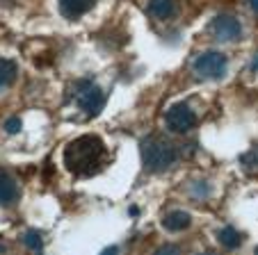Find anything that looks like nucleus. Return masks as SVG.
I'll return each mask as SVG.
<instances>
[{
    "label": "nucleus",
    "mask_w": 258,
    "mask_h": 255,
    "mask_svg": "<svg viewBox=\"0 0 258 255\" xmlns=\"http://www.w3.org/2000/svg\"><path fill=\"white\" fill-rule=\"evenodd\" d=\"M253 255H258V248H256V253H253Z\"/></svg>",
    "instance_id": "6ab92c4d"
},
{
    "label": "nucleus",
    "mask_w": 258,
    "mask_h": 255,
    "mask_svg": "<svg viewBox=\"0 0 258 255\" xmlns=\"http://www.w3.org/2000/svg\"><path fill=\"white\" fill-rule=\"evenodd\" d=\"M105 146L96 135H83L64 148V164L76 176H92L101 168Z\"/></svg>",
    "instance_id": "f257e3e1"
},
{
    "label": "nucleus",
    "mask_w": 258,
    "mask_h": 255,
    "mask_svg": "<svg viewBox=\"0 0 258 255\" xmlns=\"http://www.w3.org/2000/svg\"><path fill=\"white\" fill-rule=\"evenodd\" d=\"M176 12V5H174V0H151L149 3V14L153 16V19H169V16H174Z\"/></svg>",
    "instance_id": "9d476101"
},
{
    "label": "nucleus",
    "mask_w": 258,
    "mask_h": 255,
    "mask_svg": "<svg viewBox=\"0 0 258 255\" xmlns=\"http://www.w3.org/2000/svg\"><path fill=\"white\" fill-rule=\"evenodd\" d=\"M206 255H208V253H206Z\"/></svg>",
    "instance_id": "aec40b11"
},
{
    "label": "nucleus",
    "mask_w": 258,
    "mask_h": 255,
    "mask_svg": "<svg viewBox=\"0 0 258 255\" xmlns=\"http://www.w3.org/2000/svg\"><path fill=\"white\" fill-rule=\"evenodd\" d=\"M23 244L28 246L30 250H41L44 248V239H41V232H37V230H28L25 232V237H23Z\"/></svg>",
    "instance_id": "ddd939ff"
},
{
    "label": "nucleus",
    "mask_w": 258,
    "mask_h": 255,
    "mask_svg": "<svg viewBox=\"0 0 258 255\" xmlns=\"http://www.w3.org/2000/svg\"><path fill=\"white\" fill-rule=\"evenodd\" d=\"M176 148L160 137H146L142 141V162L149 171H165L176 162Z\"/></svg>",
    "instance_id": "f03ea898"
},
{
    "label": "nucleus",
    "mask_w": 258,
    "mask_h": 255,
    "mask_svg": "<svg viewBox=\"0 0 258 255\" xmlns=\"http://www.w3.org/2000/svg\"><path fill=\"white\" fill-rule=\"evenodd\" d=\"M5 130L10 132V135H16V132L21 130V119L19 116H12V119L5 121Z\"/></svg>",
    "instance_id": "4468645a"
},
{
    "label": "nucleus",
    "mask_w": 258,
    "mask_h": 255,
    "mask_svg": "<svg viewBox=\"0 0 258 255\" xmlns=\"http://www.w3.org/2000/svg\"><path fill=\"white\" fill-rule=\"evenodd\" d=\"M256 68H258V62H253V71H256Z\"/></svg>",
    "instance_id": "a211bd4d"
},
{
    "label": "nucleus",
    "mask_w": 258,
    "mask_h": 255,
    "mask_svg": "<svg viewBox=\"0 0 258 255\" xmlns=\"http://www.w3.org/2000/svg\"><path fill=\"white\" fill-rule=\"evenodd\" d=\"M190 223H192V217L187 214V212H183V210H174V212H169V214L162 219V226H165L169 232L185 230V228H190Z\"/></svg>",
    "instance_id": "1a4fd4ad"
},
{
    "label": "nucleus",
    "mask_w": 258,
    "mask_h": 255,
    "mask_svg": "<svg viewBox=\"0 0 258 255\" xmlns=\"http://www.w3.org/2000/svg\"><path fill=\"white\" fill-rule=\"evenodd\" d=\"M19 198V185L12 176L7 174H0V205L7 207Z\"/></svg>",
    "instance_id": "6e6552de"
},
{
    "label": "nucleus",
    "mask_w": 258,
    "mask_h": 255,
    "mask_svg": "<svg viewBox=\"0 0 258 255\" xmlns=\"http://www.w3.org/2000/svg\"><path fill=\"white\" fill-rule=\"evenodd\" d=\"M156 255H180V248L174 244H167V246H162V248H158Z\"/></svg>",
    "instance_id": "2eb2a0df"
},
{
    "label": "nucleus",
    "mask_w": 258,
    "mask_h": 255,
    "mask_svg": "<svg viewBox=\"0 0 258 255\" xmlns=\"http://www.w3.org/2000/svg\"><path fill=\"white\" fill-rule=\"evenodd\" d=\"M76 101H78V105L83 107L89 116H96L98 112L105 107V94H103L96 84H92L89 80H80L78 84H76Z\"/></svg>",
    "instance_id": "7ed1b4c3"
},
{
    "label": "nucleus",
    "mask_w": 258,
    "mask_h": 255,
    "mask_svg": "<svg viewBox=\"0 0 258 255\" xmlns=\"http://www.w3.org/2000/svg\"><path fill=\"white\" fill-rule=\"evenodd\" d=\"M165 121L171 132H190L197 125V114L190 110V105L176 103V105H171L169 110H167Z\"/></svg>",
    "instance_id": "39448f33"
},
{
    "label": "nucleus",
    "mask_w": 258,
    "mask_h": 255,
    "mask_svg": "<svg viewBox=\"0 0 258 255\" xmlns=\"http://www.w3.org/2000/svg\"><path fill=\"white\" fill-rule=\"evenodd\" d=\"M16 64L12 62V59H5V57H0V89L7 87V84H12L16 77Z\"/></svg>",
    "instance_id": "f8f14e48"
},
{
    "label": "nucleus",
    "mask_w": 258,
    "mask_h": 255,
    "mask_svg": "<svg viewBox=\"0 0 258 255\" xmlns=\"http://www.w3.org/2000/svg\"><path fill=\"white\" fill-rule=\"evenodd\" d=\"M210 32H213V37L219 39V41H233V39H240L242 25H240V21L233 19V16L222 14V16H215L213 19Z\"/></svg>",
    "instance_id": "423d86ee"
},
{
    "label": "nucleus",
    "mask_w": 258,
    "mask_h": 255,
    "mask_svg": "<svg viewBox=\"0 0 258 255\" xmlns=\"http://www.w3.org/2000/svg\"><path fill=\"white\" fill-rule=\"evenodd\" d=\"M94 5H96V0H59V12L67 19H80Z\"/></svg>",
    "instance_id": "0eeeda50"
},
{
    "label": "nucleus",
    "mask_w": 258,
    "mask_h": 255,
    "mask_svg": "<svg viewBox=\"0 0 258 255\" xmlns=\"http://www.w3.org/2000/svg\"><path fill=\"white\" fill-rule=\"evenodd\" d=\"M117 253H119V248H117V246H110V248H105L101 255H117Z\"/></svg>",
    "instance_id": "dca6fc26"
},
{
    "label": "nucleus",
    "mask_w": 258,
    "mask_h": 255,
    "mask_svg": "<svg viewBox=\"0 0 258 255\" xmlns=\"http://www.w3.org/2000/svg\"><path fill=\"white\" fill-rule=\"evenodd\" d=\"M226 55L217 53V50H210V53H204L195 59V73L199 77H206V80H217L226 73Z\"/></svg>",
    "instance_id": "20e7f679"
},
{
    "label": "nucleus",
    "mask_w": 258,
    "mask_h": 255,
    "mask_svg": "<svg viewBox=\"0 0 258 255\" xmlns=\"http://www.w3.org/2000/svg\"><path fill=\"white\" fill-rule=\"evenodd\" d=\"M217 239H219V244L224 246V248L233 250V248H238V246H240V241H242V237H240V232L235 230V228L226 226V228H222V230L217 232Z\"/></svg>",
    "instance_id": "9b49d317"
},
{
    "label": "nucleus",
    "mask_w": 258,
    "mask_h": 255,
    "mask_svg": "<svg viewBox=\"0 0 258 255\" xmlns=\"http://www.w3.org/2000/svg\"><path fill=\"white\" fill-rule=\"evenodd\" d=\"M251 10L258 14V0H251Z\"/></svg>",
    "instance_id": "f3484780"
}]
</instances>
